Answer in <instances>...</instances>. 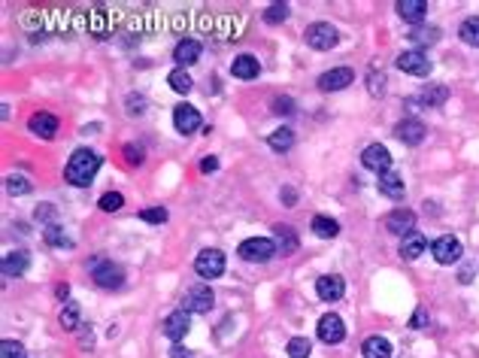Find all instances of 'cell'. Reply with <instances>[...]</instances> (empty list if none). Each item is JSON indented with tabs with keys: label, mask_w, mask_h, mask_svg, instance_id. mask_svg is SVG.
Listing matches in <instances>:
<instances>
[{
	"label": "cell",
	"mask_w": 479,
	"mask_h": 358,
	"mask_svg": "<svg viewBox=\"0 0 479 358\" xmlns=\"http://www.w3.org/2000/svg\"><path fill=\"white\" fill-rule=\"evenodd\" d=\"M97 170H101V155L91 149H76L64 167V179L76 188H88L94 182Z\"/></svg>",
	"instance_id": "cell-1"
},
{
	"label": "cell",
	"mask_w": 479,
	"mask_h": 358,
	"mask_svg": "<svg viewBox=\"0 0 479 358\" xmlns=\"http://www.w3.org/2000/svg\"><path fill=\"white\" fill-rule=\"evenodd\" d=\"M237 252H240L243 261L264 264V261H270V258L276 255L279 249H276V243H273L270 237H249V240H243V243H240Z\"/></svg>",
	"instance_id": "cell-2"
},
{
	"label": "cell",
	"mask_w": 479,
	"mask_h": 358,
	"mask_svg": "<svg viewBox=\"0 0 479 358\" xmlns=\"http://www.w3.org/2000/svg\"><path fill=\"white\" fill-rule=\"evenodd\" d=\"M194 270L201 273L203 279H218L225 273V252L222 249H203V252L194 258Z\"/></svg>",
	"instance_id": "cell-3"
},
{
	"label": "cell",
	"mask_w": 479,
	"mask_h": 358,
	"mask_svg": "<svg viewBox=\"0 0 479 358\" xmlns=\"http://www.w3.org/2000/svg\"><path fill=\"white\" fill-rule=\"evenodd\" d=\"M340 40L337 28L331 25V21H316V25L307 28V46H313V49L325 52V49H334Z\"/></svg>",
	"instance_id": "cell-4"
},
{
	"label": "cell",
	"mask_w": 479,
	"mask_h": 358,
	"mask_svg": "<svg viewBox=\"0 0 479 358\" xmlns=\"http://www.w3.org/2000/svg\"><path fill=\"white\" fill-rule=\"evenodd\" d=\"M212 304H216V295L203 286H194L182 295V310H185V313H210Z\"/></svg>",
	"instance_id": "cell-5"
},
{
	"label": "cell",
	"mask_w": 479,
	"mask_h": 358,
	"mask_svg": "<svg viewBox=\"0 0 479 358\" xmlns=\"http://www.w3.org/2000/svg\"><path fill=\"white\" fill-rule=\"evenodd\" d=\"M91 277H94V283L101 288H119L125 283V270H121V264H116V261H97L94 268H91Z\"/></svg>",
	"instance_id": "cell-6"
},
{
	"label": "cell",
	"mask_w": 479,
	"mask_h": 358,
	"mask_svg": "<svg viewBox=\"0 0 479 358\" xmlns=\"http://www.w3.org/2000/svg\"><path fill=\"white\" fill-rule=\"evenodd\" d=\"M361 164L374 173H389L391 170V152L385 146H379V143H370V146L361 152Z\"/></svg>",
	"instance_id": "cell-7"
},
{
	"label": "cell",
	"mask_w": 479,
	"mask_h": 358,
	"mask_svg": "<svg viewBox=\"0 0 479 358\" xmlns=\"http://www.w3.org/2000/svg\"><path fill=\"white\" fill-rule=\"evenodd\" d=\"M398 70H404L409 76H428L431 73V61L425 52L419 49H409L404 55H398Z\"/></svg>",
	"instance_id": "cell-8"
},
{
	"label": "cell",
	"mask_w": 479,
	"mask_h": 358,
	"mask_svg": "<svg viewBox=\"0 0 479 358\" xmlns=\"http://www.w3.org/2000/svg\"><path fill=\"white\" fill-rule=\"evenodd\" d=\"M431 252H434V258L440 264H452L461 258V243H458V237H452V234H443V237H437L431 243Z\"/></svg>",
	"instance_id": "cell-9"
},
{
	"label": "cell",
	"mask_w": 479,
	"mask_h": 358,
	"mask_svg": "<svg viewBox=\"0 0 479 358\" xmlns=\"http://www.w3.org/2000/svg\"><path fill=\"white\" fill-rule=\"evenodd\" d=\"M385 228H389L391 234H398V237H407V234H413V228H416V212L407 210V207L391 210L389 216H385Z\"/></svg>",
	"instance_id": "cell-10"
},
{
	"label": "cell",
	"mask_w": 479,
	"mask_h": 358,
	"mask_svg": "<svg viewBox=\"0 0 479 358\" xmlns=\"http://www.w3.org/2000/svg\"><path fill=\"white\" fill-rule=\"evenodd\" d=\"M316 292H318V298H322V301L334 304V301H340V298H343L346 283H343V277H337V273H328V277H318Z\"/></svg>",
	"instance_id": "cell-11"
},
{
	"label": "cell",
	"mask_w": 479,
	"mask_h": 358,
	"mask_svg": "<svg viewBox=\"0 0 479 358\" xmlns=\"http://www.w3.org/2000/svg\"><path fill=\"white\" fill-rule=\"evenodd\" d=\"M173 125H176L179 134H194L197 128H201V112L188 103H179L176 110H173Z\"/></svg>",
	"instance_id": "cell-12"
},
{
	"label": "cell",
	"mask_w": 479,
	"mask_h": 358,
	"mask_svg": "<svg viewBox=\"0 0 479 358\" xmlns=\"http://www.w3.org/2000/svg\"><path fill=\"white\" fill-rule=\"evenodd\" d=\"M318 337L325 340V344H340V340L346 337V325H343V319L340 316H322L318 319Z\"/></svg>",
	"instance_id": "cell-13"
},
{
	"label": "cell",
	"mask_w": 479,
	"mask_h": 358,
	"mask_svg": "<svg viewBox=\"0 0 479 358\" xmlns=\"http://www.w3.org/2000/svg\"><path fill=\"white\" fill-rule=\"evenodd\" d=\"M352 79H355V73L349 70V67H337V70H328V73L318 76V88L322 91H340V88L352 86Z\"/></svg>",
	"instance_id": "cell-14"
},
{
	"label": "cell",
	"mask_w": 479,
	"mask_h": 358,
	"mask_svg": "<svg viewBox=\"0 0 479 358\" xmlns=\"http://www.w3.org/2000/svg\"><path fill=\"white\" fill-rule=\"evenodd\" d=\"M28 128H30V134L40 137V140H52V137L58 134V119L52 116V112H37V116H30Z\"/></svg>",
	"instance_id": "cell-15"
},
{
	"label": "cell",
	"mask_w": 479,
	"mask_h": 358,
	"mask_svg": "<svg viewBox=\"0 0 479 358\" xmlns=\"http://www.w3.org/2000/svg\"><path fill=\"white\" fill-rule=\"evenodd\" d=\"M161 331H164V337H170L173 344H179V340L188 334V313H185V310H176V313H170V316L164 319Z\"/></svg>",
	"instance_id": "cell-16"
},
{
	"label": "cell",
	"mask_w": 479,
	"mask_h": 358,
	"mask_svg": "<svg viewBox=\"0 0 479 358\" xmlns=\"http://www.w3.org/2000/svg\"><path fill=\"white\" fill-rule=\"evenodd\" d=\"M394 134H398V140L407 143V146H419L425 140V125L419 119H404L398 128H394Z\"/></svg>",
	"instance_id": "cell-17"
},
{
	"label": "cell",
	"mask_w": 479,
	"mask_h": 358,
	"mask_svg": "<svg viewBox=\"0 0 479 358\" xmlns=\"http://www.w3.org/2000/svg\"><path fill=\"white\" fill-rule=\"evenodd\" d=\"M398 15L409 25H419L428 15V0H398Z\"/></svg>",
	"instance_id": "cell-18"
},
{
	"label": "cell",
	"mask_w": 479,
	"mask_h": 358,
	"mask_svg": "<svg viewBox=\"0 0 479 358\" xmlns=\"http://www.w3.org/2000/svg\"><path fill=\"white\" fill-rule=\"evenodd\" d=\"M379 192L385 197H391V201H398V197H404V177L400 173H379Z\"/></svg>",
	"instance_id": "cell-19"
},
{
	"label": "cell",
	"mask_w": 479,
	"mask_h": 358,
	"mask_svg": "<svg viewBox=\"0 0 479 358\" xmlns=\"http://www.w3.org/2000/svg\"><path fill=\"white\" fill-rule=\"evenodd\" d=\"M173 58H176L179 67L194 64V61L201 58V43H197V40H179L176 49H173Z\"/></svg>",
	"instance_id": "cell-20"
},
{
	"label": "cell",
	"mask_w": 479,
	"mask_h": 358,
	"mask_svg": "<svg viewBox=\"0 0 479 358\" xmlns=\"http://www.w3.org/2000/svg\"><path fill=\"white\" fill-rule=\"evenodd\" d=\"M231 73L237 76V79H255V76L261 73V67H258V58H252V55H237L231 64Z\"/></svg>",
	"instance_id": "cell-21"
},
{
	"label": "cell",
	"mask_w": 479,
	"mask_h": 358,
	"mask_svg": "<svg viewBox=\"0 0 479 358\" xmlns=\"http://www.w3.org/2000/svg\"><path fill=\"white\" fill-rule=\"evenodd\" d=\"M361 352L364 358H391V344L385 337H379V334H374V337L364 340Z\"/></svg>",
	"instance_id": "cell-22"
},
{
	"label": "cell",
	"mask_w": 479,
	"mask_h": 358,
	"mask_svg": "<svg viewBox=\"0 0 479 358\" xmlns=\"http://www.w3.org/2000/svg\"><path fill=\"white\" fill-rule=\"evenodd\" d=\"M58 322H61V328H64V331H76V328H79V322H82V310H79V304H76V301H64Z\"/></svg>",
	"instance_id": "cell-23"
},
{
	"label": "cell",
	"mask_w": 479,
	"mask_h": 358,
	"mask_svg": "<svg viewBox=\"0 0 479 358\" xmlns=\"http://www.w3.org/2000/svg\"><path fill=\"white\" fill-rule=\"evenodd\" d=\"M425 249H428V240H425L422 237V234H407V237H404V243H400V255H404L407 258V261H413V258H419L422 252H425Z\"/></svg>",
	"instance_id": "cell-24"
},
{
	"label": "cell",
	"mask_w": 479,
	"mask_h": 358,
	"mask_svg": "<svg viewBox=\"0 0 479 358\" xmlns=\"http://www.w3.org/2000/svg\"><path fill=\"white\" fill-rule=\"evenodd\" d=\"M43 240L49 243V246H55V249H70V246H73V240L64 234V225H58V222H49V225H45Z\"/></svg>",
	"instance_id": "cell-25"
},
{
	"label": "cell",
	"mask_w": 479,
	"mask_h": 358,
	"mask_svg": "<svg viewBox=\"0 0 479 358\" xmlns=\"http://www.w3.org/2000/svg\"><path fill=\"white\" fill-rule=\"evenodd\" d=\"M28 264H30L28 252L15 249V252H10V255L3 258V273H6V277H21V273L28 270Z\"/></svg>",
	"instance_id": "cell-26"
},
{
	"label": "cell",
	"mask_w": 479,
	"mask_h": 358,
	"mask_svg": "<svg viewBox=\"0 0 479 358\" xmlns=\"http://www.w3.org/2000/svg\"><path fill=\"white\" fill-rule=\"evenodd\" d=\"M313 234H316V237H322V240L337 237V234H340L337 219H331V216H316V219H313Z\"/></svg>",
	"instance_id": "cell-27"
},
{
	"label": "cell",
	"mask_w": 479,
	"mask_h": 358,
	"mask_svg": "<svg viewBox=\"0 0 479 358\" xmlns=\"http://www.w3.org/2000/svg\"><path fill=\"white\" fill-rule=\"evenodd\" d=\"M276 246H279V252H285V255H292L294 249H298V237H294V231L288 225H276Z\"/></svg>",
	"instance_id": "cell-28"
},
{
	"label": "cell",
	"mask_w": 479,
	"mask_h": 358,
	"mask_svg": "<svg viewBox=\"0 0 479 358\" xmlns=\"http://www.w3.org/2000/svg\"><path fill=\"white\" fill-rule=\"evenodd\" d=\"M458 34H461V40H465L467 46H479V15H470V19L461 21Z\"/></svg>",
	"instance_id": "cell-29"
},
{
	"label": "cell",
	"mask_w": 479,
	"mask_h": 358,
	"mask_svg": "<svg viewBox=\"0 0 479 358\" xmlns=\"http://www.w3.org/2000/svg\"><path fill=\"white\" fill-rule=\"evenodd\" d=\"M267 143H270V149H276V152H285V149H292V143H294V134H292V128H279V131H273L267 137Z\"/></svg>",
	"instance_id": "cell-30"
},
{
	"label": "cell",
	"mask_w": 479,
	"mask_h": 358,
	"mask_svg": "<svg viewBox=\"0 0 479 358\" xmlns=\"http://www.w3.org/2000/svg\"><path fill=\"white\" fill-rule=\"evenodd\" d=\"M167 79H170V88L179 91V95H188V91H192V76H188L185 67H176V70L167 76Z\"/></svg>",
	"instance_id": "cell-31"
},
{
	"label": "cell",
	"mask_w": 479,
	"mask_h": 358,
	"mask_svg": "<svg viewBox=\"0 0 479 358\" xmlns=\"http://www.w3.org/2000/svg\"><path fill=\"white\" fill-rule=\"evenodd\" d=\"M446 97H449V88H443V86H431L422 91L425 106H440V103H446Z\"/></svg>",
	"instance_id": "cell-32"
},
{
	"label": "cell",
	"mask_w": 479,
	"mask_h": 358,
	"mask_svg": "<svg viewBox=\"0 0 479 358\" xmlns=\"http://www.w3.org/2000/svg\"><path fill=\"white\" fill-rule=\"evenodd\" d=\"M288 19V3H270L267 10H264V21L267 25H283Z\"/></svg>",
	"instance_id": "cell-33"
},
{
	"label": "cell",
	"mask_w": 479,
	"mask_h": 358,
	"mask_svg": "<svg viewBox=\"0 0 479 358\" xmlns=\"http://www.w3.org/2000/svg\"><path fill=\"white\" fill-rule=\"evenodd\" d=\"M309 340L307 337H292L288 340V358H309Z\"/></svg>",
	"instance_id": "cell-34"
},
{
	"label": "cell",
	"mask_w": 479,
	"mask_h": 358,
	"mask_svg": "<svg viewBox=\"0 0 479 358\" xmlns=\"http://www.w3.org/2000/svg\"><path fill=\"white\" fill-rule=\"evenodd\" d=\"M409 40H413V43H437L440 30L437 28H416L413 34H409Z\"/></svg>",
	"instance_id": "cell-35"
},
{
	"label": "cell",
	"mask_w": 479,
	"mask_h": 358,
	"mask_svg": "<svg viewBox=\"0 0 479 358\" xmlns=\"http://www.w3.org/2000/svg\"><path fill=\"white\" fill-rule=\"evenodd\" d=\"M6 192H10V195H28L30 192V182L25 177H19V173H12V177L6 179Z\"/></svg>",
	"instance_id": "cell-36"
},
{
	"label": "cell",
	"mask_w": 479,
	"mask_h": 358,
	"mask_svg": "<svg viewBox=\"0 0 479 358\" xmlns=\"http://www.w3.org/2000/svg\"><path fill=\"white\" fill-rule=\"evenodd\" d=\"M0 358H25V346L19 340H3L0 344Z\"/></svg>",
	"instance_id": "cell-37"
},
{
	"label": "cell",
	"mask_w": 479,
	"mask_h": 358,
	"mask_svg": "<svg viewBox=\"0 0 479 358\" xmlns=\"http://www.w3.org/2000/svg\"><path fill=\"white\" fill-rule=\"evenodd\" d=\"M140 219L143 222H149V225H161V222H167V210L164 207H149V210L140 212Z\"/></svg>",
	"instance_id": "cell-38"
},
{
	"label": "cell",
	"mask_w": 479,
	"mask_h": 358,
	"mask_svg": "<svg viewBox=\"0 0 479 358\" xmlns=\"http://www.w3.org/2000/svg\"><path fill=\"white\" fill-rule=\"evenodd\" d=\"M121 203H125V197H121L119 192H106V195L101 197V210H103V212H112V210H119Z\"/></svg>",
	"instance_id": "cell-39"
},
{
	"label": "cell",
	"mask_w": 479,
	"mask_h": 358,
	"mask_svg": "<svg viewBox=\"0 0 479 358\" xmlns=\"http://www.w3.org/2000/svg\"><path fill=\"white\" fill-rule=\"evenodd\" d=\"M121 152H125V161H128V164H143V146H134V143H128V146L121 149Z\"/></svg>",
	"instance_id": "cell-40"
},
{
	"label": "cell",
	"mask_w": 479,
	"mask_h": 358,
	"mask_svg": "<svg viewBox=\"0 0 479 358\" xmlns=\"http://www.w3.org/2000/svg\"><path fill=\"white\" fill-rule=\"evenodd\" d=\"M143 110H146V101H143L140 95H131V97H128V112H131V116H134V112L140 116Z\"/></svg>",
	"instance_id": "cell-41"
},
{
	"label": "cell",
	"mask_w": 479,
	"mask_h": 358,
	"mask_svg": "<svg viewBox=\"0 0 479 358\" xmlns=\"http://www.w3.org/2000/svg\"><path fill=\"white\" fill-rule=\"evenodd\" d=\"M383 79H385L383 73H379V76H376V73H370V95H374V97H376V95H383V91H385V82H383Z\"/></svg>",
	"instance_id": "cell-42"
},
{
	"label": "cell",
	"mask_w": 479,
	"mask_h": 358,
	"mask_svg": "<svg viewBox=\"0 0 479 358\" xmlns=\"http://www.w3.org/2000/svg\"><path fill=\"white\" fill-rule=\"evenodd\" d=\"M292 110H294L292 97H276V101H273V112H292Z\"/></svg>",
	"instance_id": "cell-43"
},
{
	"label": "cell",
	"mask_w": 479,
	"mask_h": 358,
	"mask_svg": "<svg viewBox=\"0 0 479 358\" xmlns=\"http://www.w3.org/2000/svg\"><path fill=\"white\" fill-rule=\"evenodd\" d=\"M170 358H194V352L192 349H185V346H170Z\"/></svg>",
	"instance_id": "cell-44"
},
{
	"label": "cell",
	"mask_w": 479,
	"mask_h": 358,
	"mask_svg": "<svg viewBox=\"0 0 479 358\" xmlns=\"http://www.w3.org/2000/svg\"><path fill=\"white\" fill-rule=\"evenodd\" d=\"M425 316H428V313H425V307H419L413 313V322H409V325H413V328H425Z\"/></svg>",
	"instance_id": "cell-45"
},
{
	"label": "cell",
	"mask_w": 479,
	"mask_h": 358,
	"mask_svg": "<svg viewBox=\"0 0 479 358\" xmlns=\"http://www.w3.org/2000/svg\"><path fill=\"white\" fill-rule=\"evenodd\" d=\"M283 203H285V207H294V203H298V195H294V188H283Z\"/></svg>",
	"instance_id": "cell-46"
},
{
	"label": "cell",
	"mask_w": 479,
	"mask_h": 358,
	"mask_svg": "<svg viewBox=\"0 0 479 358\" xmlns=\"http://www.w3.org/2000/svg\"><path fill=\"white\" fill-rule=\"evenodd\" d=\"M216 167H218L216 158H203V161H201V170H203V173H212Z\"/></svg>",
	"instance_id": "cell-47"
},
{
	"label": "cell",
	"mask_w": 479,
	"mask_h": 358,
	"mask_svg": "<svg viewBox=\"0 0 479 358\" xmlns=\"http://www.w3.org/2000/svg\"><path fill=\"white\" fill-rule=\"evenodd\" d=\"M55 292H58V298H61V301H64V298H67V292H70V288H67V286H58V288H55Z\"/></svg>",
	"instance_id": "cell-48"
}]
</instances>
